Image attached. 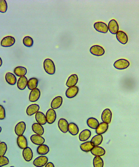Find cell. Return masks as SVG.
Wrapping results in <instances>:
<instances>
[{"label":"cell","instance_id":"obj_2","mask_svg":"<svg viewBox=\"0 0 139 167\" xmlns=\"http://www.w3.org/2000/svg\"><path fill=\"white\" fill-rule=\"evenodd\" d=\"M130 65V63L127 60L120 59L114 63V67L118 70H124L127 68Z\"/></svg>","mask_w":139,"mask_h":167},{"label":"cell","instance_id":"obj_6","mask_svg":"<svg viewBox=\"0 0 139 167\" xmlns=\"http://www.w3.org/2000/svg\"><path fill=\"white\" fill-rule=\"evenodd\" d=\"M91 54L97 57H101L105 54V51L103 47L98 45L92 46L90 49Z\"/></svg>","mask_w":139,"mask_h":167},{"label":"cell","instance_id":"obj_19","mask_svg":"<svg viewBox=\"0 0 139 167\" xmlns=\"http://www.w3.org/2000/svg\"><path fill=\"white\" fill-rule=\"evenodd\" d=\"M23 158L27 162L31 161L33 157V153L30 148L27 147L23 150Z\"/></svg>","mask_w":139,"mask_h":167},{"label":"cell","instance_id":"obj_9","mask_svg":"<svg viewBox=\"0 0 139 167\" xmlns=\"http://www.w3.org/2000/svg\"><path fill=\"white\" fill-rule=\"evenodd\" d=\"M26 125L24 121H20L18 123L15 127V132L17 136L23 135L25 132Z\"/></svg>","mask_w":139,"mask_h":167},{"label":"cell","instance_id":"obj_4","mask_svg":"<svg viewBox=\"0 0 139 167\" xmlns=\"http://www.w3.org/2000/svg\"><path fill=\"white\" fill-rule=\"evenodd\" d=\"M46 121L49 124L54 123L57 118V114L55 111L52 109H50L46 112L45 115Z\"/></svg>","mask_w":139,"mask_h":167},{"label":"cell","instance_id":"obj_8","mask_svg":"<svg viewBox=\"0 0 139 167\" xmlns=\"http://www.w3.org/2000/svg\"><path fill=\"white\" fill-rule=\"evenodd\" d=\"M15 42V39L14 37L12 36H7L3 38L1 45L3 47H11L14 44Z\"/></svg>","mask_w":139,"mask_h":167},{"label":"cell","instance_id":"obj_30","mask_svg":"<svg viewBox=\"0 0 139 167\" xmlns=\"http://www.w3.org/2000/svg\"><path fill=\"white\" fill-rule=\"evenodd\" d=\"M68 131L71 135L73 136H75L79 133V127L75 123L71 122L69 124Z\"/></svg>","mask_w":139,"mask_h":167},{"label":"cell","instance_id":"obj_1","mask_svg":"<svg viewBox=\"0 0 139 167\" xmlns=\"http://www.w3.org/2000/svg\"><path fill=\"white\" fill-rule=\"evenodd\" d=\"M44 68L46 73L49 75H54L55 72V67L52 60L47 58L43 63Z\"/></svg>","mask_w":139,"mask_h":167},{"label":"cell","instance_id":"obj_43","mask_svg":"<svg viewBox=\"0 0 139 167\" xmlns=\"http://www.w3.org/2000/svg\"><path fill=\"white\" fill-rule=\"evenodd\" d=\"M1 131H2V128H1V127H0V133H1Z\"/></svg>","mask_w":139,"mask_h":167},{"label":"cell","instance_id":"obj_28","mask_svg":"<svg viewBox=\"0 0 139 167\" xmlns=\"http://www.w3.org/2000/svg\"><path fill=\"white\" fill-rule=\"evenodd\" d=\"M87 124L91 129L96 130L99 123V121L95 118L90 117L87 120Z\"/></svg>","mask_w":139,"mask_h":167},{"label":"cell","instance_id":"obj_17","mask_svg":"<svg viewBox=\"0 0 139 167\" xmlns=\"http://www.w3.org/2000/svg\"><path fill=\"white\" fill-rule=\"evenodd\" d=\"M116 37L118 41L122 44L125 45L127 43L128 38L127 35L125 32L122 31H119L116 34Z\"/></svg>","mask_w":139,"mask_h":167},{"label":"cell","instance_id":"obj_14","mask_svg":"<svg viewBox=\"0 0 139 167\" xmlns=\"http://www.w3.org/2000/svg\"><path fill=\"white\" fill-rule=\"evenodd\" d=\"M30 140L33 144L38 146L43 144L45 141L43 137L36 134L31 135L30 137Z\"/></svg>","mask_w":139,"mask_h":167},{"label":"cell","instance_id":"obj_20","mask_svg":"<svg viewBox=\"0 0 139 167\" xmlns=\"http://www.w3.org/2000/svg\"><path fill=\"white\" fill-rule=\"evenodd\" d=\"M78 77L77 75L73 74L69 77L66 83V85L68 87L75 86L78 81Z\"/></svg>","mask_w":139,"mask_h":167},{"label":"cell","instance_id":"obj_26","mask_svg":"<svg viewBox=\"0 0 139 167\" xmlns=\"http://www.w3.org/2000/svg\"><path fill=\"white\" fill-rule=\"evenodd\" d=\"M91 136V132L88 129L82 131L79 135V139L81 142H85L88 140Z\"/></svg>","mask_w":139,"mask_h":167},{"label":"cell","instance_id":"obj_22","mask_svg":"<svg viewBox=\"0 0 139 167\" xmlns=\"http://www.w3.org/2000/svg\"><path fill=\"white\" fill-rule=\"evenodd\" d=\"M91 153L92 155L98 157H102L106 154V150L101 147L99 146H95L91 150Z\"/></svg>","mask_w":139,"mask_h":167},{"label":"cell","instance_id":"obj_18","mask_svg":"<svg viewBox=\"0 0 139 167\" xmlns=\"http://www.w3.org/2000/svg\"><path fill=\"white\" fill-rule=\"evenodd\" d=\"M17 143L19 148L23 150L28 147V142L27 138L23 135L18 137Z\"/></svg>","mask_w":139,"mask_h":167},{"label":"cell","instance_id":"obj_45","mask_svg":"<svg viewBox=\"0 0 139 167\" xmlns=\"http://www.w3.org/2000/svg\"><path fill=\"white\" fill-rule=\"evenodd\" d=\"M0 143H1V141H0Z\"/></svg>","mask_w":139,"mask_h":167},{"label":"cell","instance_id":"obj_44","mask_svg":"<svg viewBox=\"0 0 139 167\" xmlns=\"http://www.w3.org/2000/svg\"><path fill=\"white\" fill-rule=\"evenodd\" d=\"M9 167H15L13 166H11Z\"/></svg>","mask_w":139,"mask_h":167},{"label":"cell","instance_id":"obj_7","mask_svg":"<svg viewBox=\"0 0 139 167\" xmlns=\"http://www.w3.org/2000/svg\"><path fill=\"white\" fill-rule=\"evenodd\" d=\"M112 116V112L111 110L110 109H106L102 112L101 117L103 122L110 124L111 121Z\"/></svg>","mask_w":139,"mask_h":167},{"label":"cell","instance_id":"obj_25","mask_svg":"<svg viewBox=\"0 0 139 167\" xmlns=\"http://www.w3.org/2000/svg\"><path fill=\"white\" fill-rule=\"evenodd\" d=\"M28 80L25 76L21 77L19 78L17 82V87L20 90L25 89L27 86Z\"/></svg>","mask_w":139,"mask_h":167},{"label":"cell","instance_id":"obj_13","mask_svg":"<svg viewBox=\"0 0 139 167\" xmlns=\"http://www.w3.org/2000/svg\"><path fill=\"white\" fill-rule=\"evenodd\" d=\"M41 95L40 90L36 88L32 90L30 93L29 95V100L31 102H34L39 99Z\"/></svg>","mask_w":139,"mask_h":167},{"label":"cell","instance_id":"obj_3","mask_svg":"<svg viewBox=\"0 0 139 167\" xmlns=\"http://www.w3.org/2000/svg\"><path fill=\"white\" fill-rule=\"evenodd\" d=\"M48 158L45 156H39L34 160L33 164L36 167H43L48 163Z\"/></svg>","mask_w":139,"mask_h":167},{"label":"cell","instance_id":"obj_10","mask_svg":"<svg viewBox=\"0 0 139 167\" xmlns=\"http://www.w3.org/2000/svg\"><path fill=\"white\" fill-rule=\"evenodd\" d=\"M69 125V123L66 119L61 118L58 121V128L63 133H66L68 132Z\"/></svg>","mask_w":139,"mask_h":167},{"label":"cell","instance_id":"obj_21","mask_svg":"<svg viewBox=\"0 0 139 167\" xmlns=\"http://www.w3.org/2000/svg\"><path fill=\"white\" fill-rule=\"evenodd\" d=\"M32 129L33 132L36 135H40V136H42L44 132V129L43 125L38 123H35L33 124Z\"/></svg>","mask_w":139,"mask_h":167},{"label":"cell","instance_id":"obj_36","mask_svg":"<svg viewBox=\"0 0 139 167\" xmlns=\"http://www.w3.org/2000/svg\"><path fill=\"white\" fill-rule=\"evenodd\" d=\"M23 43L24 46H27V47H31L33 46V39L29 36H25L23 38Z\"/></svg>","mask_w":139,"mask_h":167},{"label":"cell","instance_id":"obj_29","mask_svg":"<svg viewBox=\"0 0 139 167\" xmlns=\"http://www.w3.org/2000/svg\"><path fill=\"white\" fill-rule=\"evenodd\" d=\"M50 151L49 148L46 144L39 146L37 149V152L39 155L44 156L47 154Z\"/></svg>","mask_w":139,"mask_h":167},{"label":"cell","instance_id":"obj_23","mask_svg":"<svg viewBox=\"0 0 139 167\" xmlns=\"http://www.w3.org/2000/svg\"><path fill=\"white\" fill-rule=\"evenodd\" d=\"M35 120L37 122L42 125H45L47 123L45 115L43 112L39 111L35 114Z\"/></svg>","mask_w":139,"mask_h":167},{"label":"cell","instance_id":"obj_38","mask_svg":"<svg viewBox=\"0 0 139 167\" xmlns=\"http://www.w3.org/2000/svg\"><path fill=\"white\" fill-rule=\"evenodd\" d=\"M8 9V4L5 0H0V12L5 13Z\"/></svg>","mask_w":139,"mask_h":167},{"label":"cell","instance_id":"obj_27","mask_svg":"<svg viewBox=\"0 0 139 167\" xmlns=\"http://www.w3.org/2000/svg\"><path fill=\"white\" fill-rule=\"evenodd\" d=\"M5 78L7 83L11 85H14L17 82L16 77L12 73H7L5 75Z\"/></svg>","mask_w":139,"mask_h":167},{"label":"cell","instance_id":"obj_11","mask_svg":"<svg viewBox=\"0 0 139 167\" xmlns=\"http://www.w3.org/2000/svg\"><path fill=\"white\" fill-rule=\"evenodd\" d=\"M108 28L110 32L113 34H116L119 30V25L114 19H112L109 22Z\"/></svg>","mask_w":139,"mask_h":167},{"label":"cell","instance_id":"obj_15","mask_svg":"<svg viewBox=\"0 0 139 167\" xmlns=\"http://www.w3.org/2000/svg\"><path fill=\"white\" fill-rule=\"evenodd\" d=\"M63 103V98L60 96L56 97L52 100L50 104L51 109L55 110L59 109L62 106Z\"/></svg>","mask_w":139,"mask_h":167},{"label":"cell","instance_id":"obj_42","mask_svg":"<svg viewBox=\"0 0 139 167\" xmlns=\"http://www.w3.org/2000/svg\"><path fill=\"white\" fill-rule=\"evenodd\" d=\"M2 64H3V61H2V59H1V57H0V67H1V66H2Z\"/></svg>","mask_w":139,"mask_h":167},{"label":"cell","instance_id":"obj_33","mask_svg":"<svg viewBox=\"0 0 139 167\" xmlns=\"http://www.w3.org/2000/svg\"><path fill=\"white\" fill-rule=\"evenodd\" d=\"M13 72L16 76L21 77L26 75L27 69L24 67L19 66L14 68Z\"/></svg>","mask_w":139,"mask_h":167},{"label":"cell","instance_id":"obj_34","mask_svg":"<svg viewBox=\"0 0 139 167\" xmlns=\"http://www.w3.org/2000/svg\"><path fill=\"white\" fill-rule=\"evenodd\" d=\"M80 147L82 151L88 153L91 151L94 146H93L91 142H86L82 143Z\"/></svg>","mask_w":139,"mask_h":167},{"label":"cell","instance_id":"obj_35","mask_svg":"<svg viewBox=\"0 0 139 167\" xmlns=\"http://www.w3.org/2000/svg\"><path fill=\"white\" fill-rule=\"evenodd\" d=\"M93 165L94 167H103L104 161L100 157L96 156L93 160Z\"/></svg>","mask_w":139,"mask_h":167},{"label":"cell","instance_id":"obj_31","mask_svg":"<svg viewBox=\"0 0 139 167\" xmlns=\"http://www.w3.org/2000/svg\"><path fill=\"white\" fill-rule=\"evenodd\" d=\"M39 84V80L35 78H32L28 81L27 87L30 90L35 89H36Z\"/></svg>","mask_w":139,"mask_h":167},{"label":"cell","instance_id":"obj_16","mask_svg":"<svg viewBox=\"0 0 139 167\" xmlns=\"http://www.w3.org/2000/svg\"><path fill=\"white\" fill-rule=\"evenodd\" d=\"M40 109L39 106L37 104H32L27 107L26 110L27 114L28 116H31L36 114L39 111Z\"/></svg>","mask_w":139,"mask_h":167},{"label":"cell","instance_id":"obj_37","mask_svg":"<svg viewBox=\"0 0 139 167\" xmlns=\"http://www.w3.org/2000/svg\"><path fill=\"white\" fill-rule=\"evenodd\" d=\"M8 150V146L5 142L0 143V157L5 156Z\"/></svg>","mask_w":139,"mask_h":167},{"label":"cell","instance_id":"obj_41","mask_svg":"<svg viewBox=\"0 0 139 167\" xmlns=\"http://www.w3.org/2000/svg\"><path fill=\"white\" fill-rule=\"evenodd\" d=\"M45 167H55L54 164L52 162H48L47 164H46Z\"/></svg>","mask_w":139,"mask_h":167},{"label":"cell","instance_id":"obj_32","mask_svg":"<svg viewBox=\"0 0 139 167\" xmlns=\"http://www.w3.org/2000/svg\"><path fill=\"white\" fill-rule=\"evenodd\" d=\"M103 141V136L101 135H97L93 137L90 142L93 146L95 147V146H99L101 144Z\"/></svg>","mask_w":139,"mask_h":167},{"label":"cell","instance_id":"obj_40","mask_svg":"<svg viewBox=\"0 0 139 167\" xmlns=\"http://www.w3.org/2000/svg\"><path fill=\"white\" fill-rule=\"evenodd\" d=\"M6 117V112L5 108L2 105H0V120H3Z\"/></svg>","mask_w":139,"mask_h":167},{"label":"cell","instance_id":"obj_24","mask_svg":"<svg viewBox=\"0 0 139 167\" xmlns=\"http://www.w3.org/2000/svg\"><path fill=\"white\" fill-rule=\"evenodd\" d=\"M109 128L108 124L104 122H101L99 124L96 129V133L97 135H103L106 133Z\"/></svg>","mask_w":139,"mask_h":167},{"label":"cell","instance_id":"obj_39","mask_svg":"<svg viewBox=\"0 0 139 167\" xmlns=\"http://www.w3.org/2000/svg\"><path fill=\"white\" fill-rule=\"evenodd\" d=\"M9 161L8 157L5 156L0 157V167H2L8 165L9 164Z\"/></svg>","mask_w":139,"mask_h":167},{"label":"cell","instance_id":"obj_5","mask_svg":"<svg viewBox=\"0 0 139 167\" xmlns=\"http://www.w3.org/2000/svg\"><path fill=\"white\" fill-rule=\"evenodd\" d=\"M94 27L96 31L102 33L106 34L108 31L107 24L103 22H97L94 24Z\"/></svg>","mask_w":139,"mask_h":167},{"label":"cell","instance_id":"obj_12","mask_svg":"<svg viewBox=\"0 0 139 167\" xmlns=\"http://www.w3.org/2000/svg\"><path fill=\"white\" fill-rule=\"evenodd\" d=\"M79 91V89L77 86L69 87L66 92V96L69 99H72L77 96Z\"/></svg>","mask_w":139,"mask_h":167}]
</instances>
